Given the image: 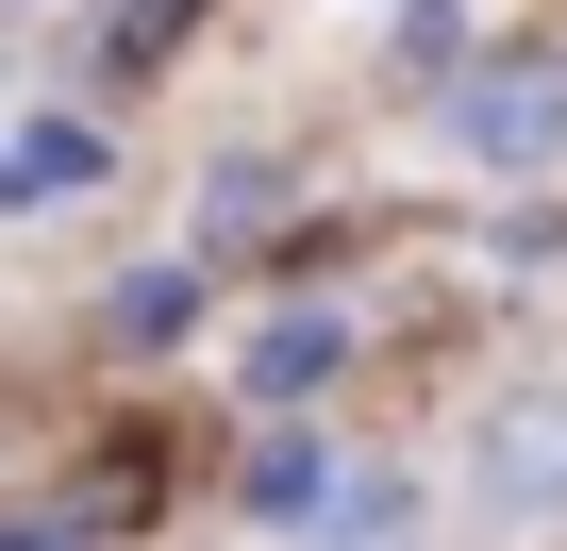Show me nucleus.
<instances>
[{"label": "nucleus", "instance_id": "4", "mask_svg": "<svg viewBox=\"0 0 567 551\" xmlns=\"http://www.w3.org/2000/svg\"><path fill=\"white\" fill-rule=\"evenodd\" d=\"M484 484H501L517 518H550V501H567V401H517V418L484 435Z\"/></svg>", "mask_w": 567, "mask_h": 551}, {"label": "nucleus", "instance_id": "1", "mask_svg": "<svg viewBox=\"0 0 567 551\" xmlns=\"http://www.w3.org/2000/svg\"><path fill=\"white\" fill-rule=\"evenodd\" d=\"M451 134H467L484 167H550V151H567V68H484V84L451 101Z\"/></svg>", "mask_w": 567, "mask_h": 551}, {"label": "nucleus", "instance_id": "6", "mask_svg": "<svg viewBox=\"0 0 567 551\" xmlns=\"http://www.w3.org/2000/svg\"><path fill=\"white\" fill-rule=\"evenodd\" d=\"M184 318H200V267H134V285H117V335L134 351H167Z\"/></svg>", "mask_w": 567, "mask_h": 551}, {"label": "nucleus", "instance_id": "7", "mask_svg": "<svg viewBox=\"0 0 567 551\" xmlns=\"http://www.w3.org/2000/svg\"><path fill=\"white\" fill-rule=\"evenodd\" d=\"M0 551H84V534H68L51 501H0Z\"/></svg>", "mask_w": 567, "mask_h": 551}, {"label": "nucleus", "instance_id": "2", "mask_svg": "<svg viewBox=\"0 0 567 551\" xmlns=\"http://www.w3.org/2000/svg\"><path fill=\"white\" fill-rule=\"evenodd\" d=\"M334 368H351V318H334V302H301V318H267V335H250V401H267V418L334 401Z\"/></svg>", "mask_w": 567, "mask_h": 551}, {"label": "nucleus", "instance_id": "5", "mask_svg": "<svg viewBox=\"0 0 567 551\" xmlns=\"http://www.w3.org/2000/svg\"><path fill=\"white\" fill-rule=\"evenodd\" d=\"M318 501H334V451H318V435H267V451H250V518H284V534H301Z\"/></svg>", "mask_w": 567, "mask_h": 551}, {"label": "nucleus", "instance_id": "3", "mask_svg": "<svg viewBox=\"0 0 567 551\" xmlns=\"http://www.w3.org/2000/svg\"><path fill=\"white\" fill-rule=\"evenodd\" d=\"M117 151H101V118H34V134H0V201H84Z\"/></svg>", "mask_w": 567, "mask_h": 551}]
</instances>
